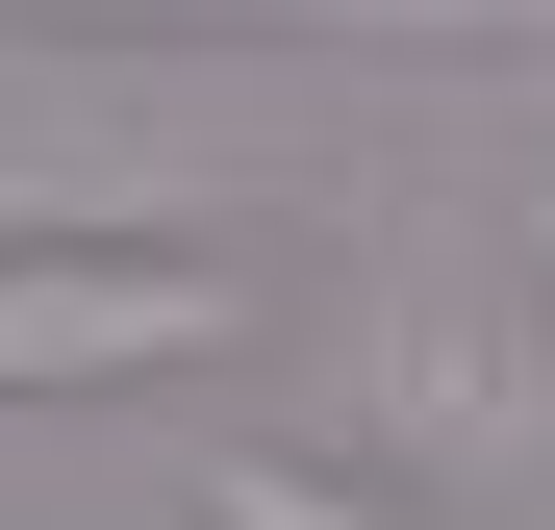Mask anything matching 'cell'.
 Here are the masks:
<instances>
[{
  "label": "cell",
  "instance_id": "7a4b0ae2",
  "mask_svg": "<svg viewBox=\"0 0 555 530\" xmlns=\"http://www.w3.org/2000/svg\"><path fill=\"white\" fill-rule=\"evenodd\" d=\"M203 530H379V505H353V480H304V455H228V480H203Z\"/></svg>",
  "mask_w": 555,
  "mask_h": 530
},
{
  "label": "cell",
  "instance_id": "6da1fadb",
  "mask_svg": "<svg viewBox=\"0 0 555 530\" xmlns=\"http://www.w3.org/2000/svg\"><path fill=\"white\" fill-rule=\"evenodd\" d=\"M278 279L203 228H102V253H0V404H51V379H177V353H228Z\"/></svg>",
  "mask_w": 555,
  "mask_h": 530
}]
</instances>
